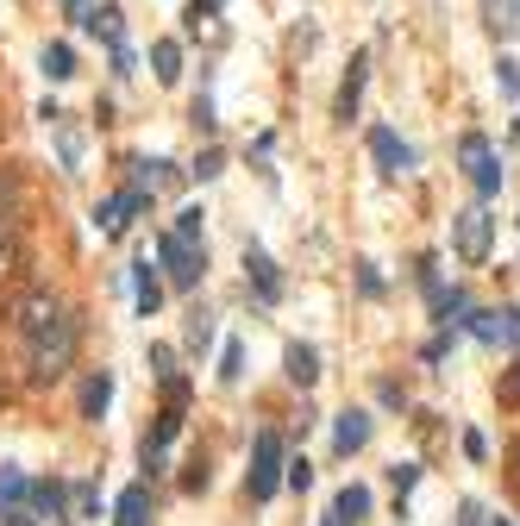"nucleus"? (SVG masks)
Masks as SVG:
<instances>
[{"mask_svg":"<svg viewBox=\"0 0 520 526\" xmlns=\"http://www.w3.org/2000/svg\"><path fill=\"white\" fill-rule=\"evenodd\" d=\"M13 332L26 339V370H32V389H51V382L69 376L76 364V345H82V320L51 295V289H32L19 295L13 307Z\"/></svg>","mask_w":520,"mask_h":526,"instance_id":"nucleus-1","label":"nucleus"},{"mask_svg":"<svg viewBox=\"0 0 520 526\" xmlns=\"http://www.w3.org/2000/svg\"><path fill=\"white\" fill-rule=\"evenodd\" d=\"M282 470H289L282 433H257V445H251V476H245V495H251V501H270V495L282 489Z\"/></svg>","mask_w":520,"mask_h":526,"instance_id":"nucleus-2","label":"nucleus"},{"mask_svg":"<svg viewBox=\"0 0 520 526\" xmlns=\"http://www.w3.org/2000/svg\"><path fill=\"white\" fill-rule=\"evenodd\" d=\"M157 257H163V270H170L176 289H195V282L207 276V251H201V238H182L176 226L157 238Z\"/></svg>","mask_w":520,"mask_h":526,"instance_id":"nucleus-3","label":"nucleus"},{"mask_svg":"<svg viewBox=\"0 0 520 526\" xmlns=\"http://www.w3.org/2000/svg\"><path fill=\"white\" fill-rule=\"evenodd\" d=\"M489 245H495V220H489V207H464V213H452V251H458L464 263H483Z\"/></svg>","mask_w":520,"mask_h":526,"instance_id":"nucleus-4","label":"nucleus"},{"mask_svg":"<svg viewBox=\"0 0 520 526\" xmlns=\"http://www.w3.org/2000/svg\"><path fill=\"white\" fill-rule=\"evenodd\" d=\"M458 157H464V176L477 182V195H502V163H495L483 132H464L458 138Z\"/></svg>","mask_w":520,"mask_h":526,"instance_id":"nucleus-5","label":"nucleus"},{"mask_svg":"<svg viewBox=\"0 0 520 526\" xmlns=\"http://www.w3.org/2000/svg\"><path fill=\"white\" fill-rule=\"evenodd\" d=\"M145 207H151V195H145V188L132 182V188H120V195H107L101 207H94V226H101L107 238H120V232H126V226H132V220H138Z\"/></svg>","mask_w":520,"mask_h":526,"instance_id":"nucleus-6","label":"nucleus"},{"mask_svg":"<svg viewBox=\"0 0 520 526\" xmlns=\"http://www.w3.org/2000/svg\"><path fill=\"white\" fill-rule=\"evenodd\" d=\"M19 276H26V232H19V213L7 201L0 207V289H13Z\"/></svg>","mask_w":520,"mask_h":526,"instance_id":"nucleus-7","label":"nucleus"},{"mask_svg":"<svg viewBox=\"0 0 520 526\" xmlns=\"http://www.w3.org/2000/svg\"><path fill=\"white\" fill-rule=\"evenodd\" d=\"M44 126H51V138H57V157H63V176H82V126H76V119H69L63 107H51V101H44Z\"/></svg>","mask_w":520,"mask_h":526,"instance_id":"nucleus-8","label":"nucleus"},{"mask_svg":"<svg viewBox=\"0 0 520 526\" xmlns=\"http://www.w3.org/2000/svg\"><path fill=\"white\" fill-rule=\"evenodd\" d=\"M245 282L257 289V301H264V307L282 301V276H276V263H270L264 245H245Z\"/></svg>","mask_w":520,"mask_h":526,"instance_id":"nucleus-9","label":"nucleus"},{"mask_svg":"<svg viewBox=\"0 0 520 526\" xmlns=\"http://www.w3.org/2000/svg\"><path fill=\"white\" fill-rule=\"evenodd\" d=\"M364 82H370V57L358 51V57H351V69H345V82H339V101H333V119H345V126H351V119H358V101H364Z\"/></svg>","mask_w":520,"mask_h":526,"instance_id":"nucleus-10","label":"nucleus"},{"mask_svg":"<svg viewBox=\"0 0 520 526\" xmlns=\"http://www.w3.org/2000/svg\"><path fill=\"white\" fill-rule=\"evenodd\" d=\"M370 445V414L364 408H345L339 420H333V451L339 458H351V451H364Z\"/></svg>","mask_w":520,"mask_h":526,"instance_id":"nucleus-11","label":"nucleus"},{"mask_svg":"<svg viewBox=\"0 0 520 526\" xmlns=\"http://www.w3.org/2000/svg\"><path fill=\"white\" fill-rule=\"evenodd\" d=\"M370 157L383 163V176H401V170H414V151L401 145V138H395L389 126H376V132H370Z\"/></svg>","mask_w":520,"mask_h":526,"instance_id":"nucleus-12","label":"nucleus"},{"mask_svg":"<svg viewBox=\"0 0 520 526\" xmlns=\"http://www.w3.org/2000/svg\"><path fill=\"white\" fill-rule=\"evenodd\" d=\"M132 170H138V188H145V195H170V188H182V170L163 163V157H138Z\"/></svg>","mask_w":520,"mask_h":526,"instance_id":"nucleus-13","label":"nucleus"},{"mask_svg":"<svg viewBox=\"0 0 520 526\" xmlns=\"http://www.w3.org/2000/svg\"><path fill=\"white\" fill-rule=\"evenodd\" d=\"M113 526H151V489L145 483L120 489V501H113Z\"/></svg>","mask_w":520,"mask_h":526,"instance_id":"nucleus-14","label":"nucleus"},{"mask_svg":"<svg viewBox=\"0 0 520 526\" xmlns=\"http://www.w3.org/2000/svg\"><path fill=\"white\" fill-rule=\"evenodd\" d=\"M282 370H289L295 389H314V382H320V351L314 345H289V351H282Z\"/></svg>","mask_w":520,"mask_h":526,"instance_id":"nucleus-15","label":"nucleus"},{"mask_svg":"<svg viewBox=\"0 0 520 526\" xmlns=\"http://www.w3.org/2000/svg\"><path fill=\"white\" fill-rule=\"evenodd\" d=\"M370 514V489L364 483H351V489H339V501H333V514H326V526H358Z\"/></svg>","mask_w":520,"mask_h":526,"instance_id":"nucleus-16","label":"nucleus"},{"mask_svg":"<svg viewBox=\"0 0 520 526\" xmlns=\"http://www.w3.org/2000/svg\"><path fill=\"white\" fill-rule=\"evenodd\" d=\"M132 301H138V314H157V307H163V282L151 276V263H132Z\"/></svg>","mask_w":520,"mask_h":526,"instance_id":"nucleus-17","label":"nucleus"},{"mask_svg":"<svg viewBox=\"0 0 520 526\" xmlns=\"http://www.w3.org/2000/svg\"><path fill=\"white\" fill-rule=\"evenodd\" d=\"M151 76H157L163 88L182 82V44H176V38H157V44H151Z\"/></svg>","mask_w":520,"mask_h":526,"instance_id":"nucleus-18","label":"nucleus"},{"mask_svg":"<svg viewBox=\"0 0 520 526\" xmlns=\"http://www.w3.org/2000/svg\"><path fill=\"white\" fill-rule=\"evenodd\" d=\"M107 401H113V376H107V370H94V376L82 382V420H101V414H107Z\"/></svg>","mask_w":520,"mask_h":526,"instance_id":"nucleus-19","label":"nucleus"},{"mask_svg":"<svg viewBox=\"0 0 520 526\" xmlns=\"http://www.w3.org/2000/svg\"><path fill=\"white\" fill-rule=\"evenodd\" d=\"M182 339H188V351H195V357H201L207 345H214V307H201V301L188 307V326H182Z\"/></svg>","mask_w":520,"mask_h":526,"instance_id":"nucleus-20","label":"nucleus"},{"mask_svg":"<svg viewBox=\"0 0 520 526\" xmlns=\"http://www.w3.org/2000/svg\"><path fill=\"white\" fill-rule=\"evenodd\" d=\"M427 301H433V314H439L445 326H458V320L470 314V295H464V289H439V282H433V289H427Z\"/></svg>","mask_w":520,"mask_h":526,"instance_id":"nucleus-21","label":"nucleus"},{"mask_svg":"<svg viewBox=\"0 0 520 526\" xmlns=\"http://www.w3.org/2000/svg\"><path fill=\"white\" fill-rule=\"evenodd\" d=\"M82 26H88L94 38H107V51H113V44H126V26H120V7H94V13L82 19Z\"/></svg>","mask_w":520,"mask_h":526,"instance_id":"nucleus-22","label":"nucleus"},{"mask_svg":"<svg viewBox=\"0 0 520 526\" xmlns=\"http://www.w3.org/2000/svg\"><path fill=\"white\" fill-rule=\"evenodd\" d=\"M63 501H69V489H63V483H38V489H32V508H38V514H51L57 526H76V520L63 514Z\"/></svg>","mask_w":520,"mask_h":526,"instance_id":"nucleus-23","label":"nucleus"},{"mask_svg":"<svg viewBox=\"0 0 520 526\" xmlns=\"http://www.w3.org/2000/svg\"><path fill=\"white\" fill-rule=\"evenodd\" d=\"M44 76L69 82V76H76V51H69V44H44Z\"/></svg>","mask_w":520,"mask_h":526,"instance_id":"nucleus-24","label":"nucleus"},{"mask_svg":"<svg viewBox=\"0 0 520 526\" xmlns=\"http://www.w3.org/2000/svg\"><path fill=\"white\" fill-rule=\"evenodd\" d=\"M464 326L477 332L483 345H502V314H464Z\"/></svg>","mask_w":520,"mask_h":526,"instance_id":"nucleus-25","label":"nucleus"},{"mask_svg":"<svg viewBox=\"0 0 520 526\" xmlns=\"http://www.w3.org/2000/svg\"><path fill=\"white\" fill-rule=\"evenodd\" d=\"M389 483H395V508H401V501L414 495V483H420V464H395V470H389Z\"/></svg>","mask_w":520,"mask_h":526,"instance_id":"nucleus-26","label":"nucleus"},{"mask_svg":"<svg viewBox=\"0 0 520 526\" xmlns=\"http://www.w3.org/2000/svg\"><path fill=\"white\" fill-rule=\"evenodd\" d=\"M239 376H245V345L232 339V345L220 351V382H239Z\"/></svg>","mask_w":520,"mask_h":526,"instance_id":"nucleus-27","label":"nucleus"},{"mask_svg":"<svg viewBox=\"0 0 520 526\" xmlns=\"http://www.w3.org/2000/svg\"><path fill=\"white\" fill-rule=\"evenodd\" d=\"M151 376H157V382L182 376V370H176V351H170V345H151Z\"/></svg>","mask_w":520,"mask_h":526,"instance_id":"nucleus-28","label":"nucleus"},{"mask_svg":"<svg viewBox=\"0 0 520 526\" xmlns=\"http://www.w3.org/2000/svg\"><path fill=\"white\" fill-rule=\"evenodd\" d=\"M214 13H220V0H188V32L214 26Z\"/></svg>","mask_w":520,"mask_h":526,"instance_id":"nucleus-29","label":"nucleus"},{"mask_svg":"<svg viewBox=\"0 0 520 526\" xmlns=\"http://www.w3.org/2000/svg\"><path fill=\"white\" fill-rule=\"evenodd\" d=\"M495 82H502V94H508V101H520V63H514V57H502V69H495Z\"/></svg>","mask_w":520,"mask_h":526,"instance_id":"nucleus-30","label":"nucleus"},{"mask_svg":"<svg viewBox=\"0 0 520 526\" xmlns=\"http://www.w3.org/2000/svg\"><path fill=\"white\" fill-rule=\"evenodd\" d=\"M282 483H289V489H314V464H307V458H295L289 470H282Z\"/></svg>","mask_w":520,"mask_h":526,"instance_id":"nucleus-31","label":"nucleus"},{"mask_svg":"<svg viewBox=\"0 0 520 526\" xmlns=\"http://www.w3.org/2000/svg\"><path fill=\"white\" fill-rule=\"evenodd\" d=\"M201 220H207L201 207H182V213H176V232H182V238H201Z\"/></svg>","mask_w":520,"mask_h":526,"instance_id":"nucleus-32","label":"nucleus"},{"mask_svg":"<svg viewBox=\"0 0 520 526\" xmlns=\"http://www.w3.org/2000/svg\"><path fill=\"white\" fill-rule=\"evenodd\" d=\"M502 408H520V364H508L502 376Z\"/></svg>","mask_w":520,"mask_h":526,"instance_id":"nucleus-33","label":"nucleus"},{"mask_svg":"<svg viewBox=\"0 0 520 526\" xmlns=\"http://www.w3.org/2000/svg\"><path fill=\"white\" fill-rule=\"evenodd\" d=\"M220 170H226V157H220V151H201V163H195V176H201V182H214Z\"/></svg>","mask_w":520,"mask_h":526,"instance_id":"nucleus-34","label":"nucleus"},{"mask_svg":"<svg viewBox=\"0 0 520 526\" xmlns=\"http://www.w3.org/2000/svg\"><path fill=\"white\" fill-rule=\"evenodd\" d=\"M94 508H101V495L82 483V489H76V520H94Z\"/></svg>","mask_w":520,"mask_h":526,"instance_id":"nucleus-35","label":"nucleus"},{"mask_svg":"<svg viewBox=\"0 0 520 526\" xmlns=\"http://www.w3.org/2000/svg\"><path fill=\"white\" fill-rule=\"evenodd\" d=\"M358 289H364V295H383V276H376V263H358Z\"/></svg>","mask_w":520,"mask_h":526,"instance_id":"nucleus-36","label":"nucleus"},{"mask_svg":"<svg viewBox=\"0 0 520 526\" xmlns=\"http://www.w3.org/2000/svg\"><path fill=\"white\" fill-rule=\"evenodd\" d=\"M464 458L483 464V458H489V439H483V433H464Z\"/></svg>","mask_w":520,"mask_h":526,"instance_id":"nucleus-37","label":"nucleus"},{"mask_svg":"<svg viewBox=\"0 0 520 526\" xmlns=\"http://www.w3.org/2000/svg\"><path fill=\"white\" fill-rule=\"evenodd\" d=\"M182 489H207V458H195V464L182 470Z\"/></svg>","mask_w":520,"mask_h":526,"instance_id":"nucleus-38","label":"nucleus"},{"mask_svg":"<svg viewBox=\"0 0 520 526\" xmlns=\"http://www.w3.org/2000/svg\"><path fill=\"white\" fill-rule=\"evenodd\" d=\"M0 526H38L32 508H0Z\"/></svg>","mask_w":520,"mask_h":526,"instance_id":"nucleus-39","label":"nucleus"},{"mask_svg":"<svg viewBox=\"0 0 520 526\" xmlns=\"http://www.w3.org/2000/svg\"><path fill=\"white\" fill-rule=\"evenodd\" d=\"M195 126H201V132H214V126H220V119H214V101H207V94L195 101Z\"/></svg>","mask_w":520,"mask_h":526,"instance_id":"nucleus-40","label":"nucleus"},{"mask_svg":"<svg viewBox=\"0 0 520 526\" xmlns=\"http://www.w3.org/2000/svg\"><path fill=\"white\" fill-rule=\"evenodd\" d=\"M445 351H452V332H439V339H427V364H439Z\"/></svg>","mask_w":520,"mask_h":526,"instance_id":"nucleus-41","label":"nucleus"},{"mask_svg":"<svg viewBox=\"0 0 520 526\" xmlns=\"http://www.w3.org/2000/svg\"><path fill=\"white\" fill-rule=\"evenodd\" d=\"M458 526H483V508H477V501H464V508H458Z\"/></svg>","mask_w":520,"mask_h":526,"instance_id":"nucleus-42","label":"nucleus"},{"mask_svg":"<svg viewBox=\"0 0 520 526\" xmlns=\"http://www.w3.org/2000/svg\"><path fill=\"white\" fill-rule=\"evenodd\" d=\"M489 526H514V520H508V514H502V520H489Z\"/></svg>","mask_w":520,"mask_h":526,"instance_id":"nucleus-43","label":"nucleus"},{"mask_svg":"<svg viewBox=\"0 0 520 526\" xmlns=\"http://www.w3.org/2000/svg\"><path fill=\"white\" fill-rule=\"evenodd\" d=\"M0 395H7V389H0Z\"/></svg>","mask_w":520,"mask_h":526,"instance_id":"nucleus-44","label":"nucleus"}]
</instances>
